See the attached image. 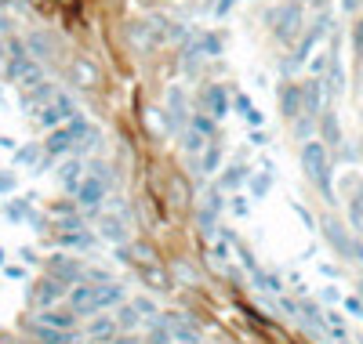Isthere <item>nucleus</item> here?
Returning a JSON list of instances; mask_svg holds the SVG:
<instances>
[{
  "label": "nucleus",
  "mask_w": 363,
  "mask_h": 344,
  "mask_svg": "<svg viewBox=\"0 0 363 344\" xmlns=\"http://www.w3.org/2000/svg\"><path fill=\"white\" fill-rule=\"evenodd\" d=\"M301 171H306V178L323 193L327 203H335V185H330V156H327V145L323 142H306V145H301Z\"/></svg>",
  "instance_id": "nucleus-1"
},
{
  "label": "nucleus",
  "mask_w": 363,
  "mask_h": 344,
  "mask_svg": "<svg viewBox=\"0 0 363 344\" xmlns=\"http://www.w3.org/2000/svg\"><path fill=\"white\" fill-rule=\"evenodd\" d=\"M84 134H87V120H84V116L62 123V127H55V131L48 134V142H44V156H48V160H55V156H62V152L77 149V142H80Z\"/></svg>",
  "instance_id": "nucleus-2"
},
{
  "label": "nucleus",
  "mask_w": 363,
  "mask_h": 344,
  "mask_svg": "<svg viewBox=\"0 0 363 344\" xmlns=\"http://www.w3.org/2000/svg\"><path fill=\"white\" fill-rule=\"evenodd\" d=\"M222 210H225L222 189H211V193H203V196L196 200V225H200V232H203V236H211V232L218 229Z\"/></svg>",
  "instance_id": "nucleus-3"
},
{
  "label": "nucleus",
  "mask_w": 363,
  "mask_h": 344,
  "mask_svg": "<svg viewBox=\"0 0 363 344\" xmlns=\"http://www.w3.org/2000/svg\"><path fill=\"white\" fill-rule=\"evenodd\" d=\"M301 29H306V8H301L298 0H291V4L280 8V15H277V37L284 44H294L301 37Z\"/></svg>",
  "instance_id": "nucleus-4"
},
{
  "label": "nucleus",
  "mask_w": 363,
  "mask_h": 344,
  "mask_svg": "<svg viewBox=\"0 0 363 344\" xmlns=\"http://www.w3.org/2000/svg\"><path fill=\"white\" fill-rule=\"evenodd\" d=\"M160 323L174 333L178 344H200V326H196V319L186 316V311H164Z\"/></svg>",
  "instance_id": "nucleus-5"
},
{
  "label": "nucleus",
  "mask_w": 363,
  "mask_h": 344,
  "mask_svg": "<svg viewBox=\"0 0 363 344\" xmlns=\"http://www.w3.org/2000/svg\"><path fill=\"white\" fill-rule=\"evenodd\" d=\"M69 120H77V105H73V98H66V95H58L55 102H48V105L40 109V123H44L48 131L62 127V123H69Z\"/></svg>",
  "instance_id": "nucleus-6"
},
{
  "label": "nucleus",
  "mask_w": 363,
  "mask_h": 344,
  "mask_svg": "<svg viewBox=\"0 0 363 344\" xmlns=\"http://www.w3.org/2000/svg\"><path fill=\"white\" fill-rule=\"evenodd\" d=\"M69 76H73V84H77V87H84V91L102 87V69H99L87 55H77V58L69 62Z\"/></svg>",
  "instance_id": "nucleus-7"
},
{
  "label": "nucleus",
  "mask_w": 363,
  "mask_h": 344,
  "mask_svg": "<svg viewBox=\"0 0 363 344\" xmlns=\"http://www.w3.org/2000/svg\"><path fill=\"white\" fill-rule=\"evenodd\" d=\"M77 200V207H84V210H99L102 207V200H106V181L102 178H95V174H87L80 185H77V193H73Z\"/></svg>",
  "instance_id": "nucleus-8"
},
{
  "label": "nucleus",
  "mask_w": 363,
  "mask_h": 344,
  "mask_svg": "<svg viewBox=\"0 0 363 344\" xmlns=\"http://www.w3.org/2000/svg\"><path fill=\"white\" fill-rule=\"evenodd\" d=\"M62 297H69V290H66V283L62 279H55V275H44L40 283L33 287V304L44 311V308H55Z\"/></svg>",
  "instance_id": "nucleus-9"
},
{
  "label": "nucleus",
  "mask_w": 363,
  "mask_h": 344,
  "mask_svg": "<svg viewBox=\"0 0 363 344\" xmlns=\"http://www.w3.org/2000/svg\"><path fill=\"white\" fill-rule=\"evenodd\" d=\"M48 275H55V279H62L66 287H73V283H84V265H80V258L55 254L48 261Z\"/></svg>",
  "instance_id": "nucleus-10"
},
{
  "label": "nucleus",
  "mask_w": 363,
  "mask_h": 344,
  "mask_svg": "<svg viewBox=\"0 0 363 344\" xmlns=\"http://www.w3.org/2000/svg\"><path fill=\"white\" fill-rule=\"evenodd\" d=\"M323 236H327V243L338 250V258H356V239L342 229V222H335V217H323Z\"/></svg>",
  "instance_id": "nucleus-11"
},
{
  "label": "nucleus",
  "mask_w": 363,
  "mask_h": 344,
  "mask_svg": "<svg viewBox=\"0 0 363 344\" xmlns=\"http://www.w3.org/2000/svg\"><path fill=\"white\" fill-rule=\"evenodd\" d=\"M128 40L138 47V51H153L164 37H160V29H157V22L149 18V22H131L128 25Z\"/></svg>",
  "instance_id": "nucleus-12"
},
{
  "label": "nucleus",
  "mask_w": 363,
  "mask_h": 344,
  "mask_svg": "<svg viewBox=\"0 0 363 344\" xmlns=\"http://www.w3.org/2000/svg\"><path fill=\"white\" fill-rule=\"evenodd\" d=\"M323 80H306L301 84V116H309V120H320L323 113Z\"/></svg>",
  "instance_id": "nucleus-13"
},
{
  "label": "nucleus",
  "mask_w": 363,
  "mask_h": 344,
  "mask_svg": "<svg viewBox=\"0 0 363 344\" xmlns=\"http://www.w3.org/2000/svg\"><path fill=\"white\" fill-rule=\"evenodd\" d=\"M345 207H349V222H352V229L363 236V178H349L345 181Z\"/></svg>",
  "instance_id": "nucleus-14"
},
{
  "label": "nucleus",
  "mask_w": 363,
  "mask_h": 344,
  "mask_svg": "<svg viewBox=\"0 0 363 344\" xmlns=\"http://www.w3.org/2000/svg\"><path fill=\"white\" fill-rule=\"evenodd\" d=\"M138 279H142V283L153 290V294H171V290H174L171 272L160 268V265H138Z\"/></svg>",
  "instance_id": "nucleus-15"
},
{
  "label": "nucleus",
  "mask_w": 363,
  "mask_h": 344,
  "mask_svg": "<svg viewBox=\"0 0 363 344\" xmlns=\"http://www.w3.org/2000/svg\"><path fill=\"white\" fill-rule=\"evenodd\" d=\"M69 311L73 316H99L95 283H77V290H69Z\"/></svg>",
  "instance_id": "nucleus-16"
},
{
  "label": "nucleus",
  "mask_w": 363,
  "mask_h": 344,
  "mask_svg": "<svg viewBox=\"0 0 363 344\" xmlns=\"http://www.w3.org/2000/svg\"><path fill=\"white\" fill-rule=\"evenodd\" d=\"M29 333H33L37 344H84V333H77V330H51L44 323H33Z\"/></svg>",
  "instance_id": "nucleus-17"
},
{
  "label": "nucleus",
  "mask_w": 363,
  "mask_h": 344,
  "mask_svg": "<svg viewBox=\"0 0 363 344\" xmlns=\"http://www.w3.org/2000/svg\"><path fill=\"white\" fill-rule=\"evenodd\" d=\"M164 120H167V131H182V127H186L189 113H186V95H182V87L167 91V113H164Z\"/></svg>",
  "instance_id": "nucleus-18"
},
{
  "label": "nucleus",
  "mask_w": 363,
  "mask_h": 344,
  "mask_svg": "<svg viewBox=\"0 0 363 344\" xmlns=\"http://www.w3.org/2000/svg\"><path fill=\"white\" fill-rule=\"evenodd\" d=\"M327 25H330V22H327V18H320V22L313 25V33H306V37H301V44H298L294 58H291V62H284V69H287V73H291L294 66H301V62L309 58V51H313V47H316V44L323 40V33H327Z\"/></svg>",
  "instance_id": "nucleus-19"
},
{
  "label": "nucleus",
  "mask_w": 363,
  "mask_h": 344,
  "mask_svg": "<svg viewBox=\"0 0 363 344\" xmlns=\"http://www.w3.org/2000/svg\"><path fill=\"white\" fill-rule=\"evenodd\" d=\"M99 236L113 246H124L128 243V229H124V217H116V214H102V222H99Z\"/></svg>",
  "instance_id": "nucleus-20"
},
{
  "label": "nucleus",
  "mask_w": 363,
  "mask_h": 344,
  "mask_svg": "<svg viewBox=\"0 0 363 344\" xmlns=\"http://www.w3.org/2000/svg\"><path fill=\"white\" fill-rule=\"evenodd\" d=\"M26 51H29V55H33L37 62H51L58 47H55V40H51L48 33H40V29H33V33H29V37H26Z\"/></svg>",
  "instance_id": "nucleus-21"
},
{
  "label": "nucleus",
  "mask_w": 363,
  "mask_h": 344,
  "mask_svg": "<svg viewBox=\"0 0 363 344\" xmlns=\"http://www.w3.org/2000/svg\"><path fill=\"white\" fill-rule=\"evenodd\" d=\"M280 113L287 120H298L301 116V84H284L280 87Z\"/></svg>",
  "instance_id": "nucleus-22"
},
{
  "label": "nucleus",
  "mask_w": 363,
  "mask_h": 344,
  "mask_svg": "<svg viewBox=\"0 0 363 344\" xmlns=\"http://www.w3.org/2000/svg\"><path fill=\"white\" fill-rule=\"evenodd\" d=\"M320 134H323V145H327V149H338V145H342V127H338V116L330 113V109H323V113H320Z\"/></svg>",
  "instance_id": "nucleus-23"
},
{
  "label": "nucleus",
  "mask_w": 363,
  "mask_h": 344,
  "mask_svg": "<svg viewBox=\"0 0 363 344\" xmlns=\"http://www.w3.org/2000/svg\"><path fill=\"white\" fill-rule=\"evenodd\" d=\"M203 102H207V116L211 120H222L225 113H229V95H225V87H207V95H203Z\"/></svg>",
  "instance_id": "nucleus-24"
},
{
  "label": "nucleus",
  "mask_w": 363,
  "mask_h": 344,
  "mask_svg": "<svg viewBox=\"0 0 363 344\" xmlns=\"http://www.w3.org/2000/svg\"><path fill=\"white\" fill-rule=\"evenodd\" d=\"M37 323H44L51 330H77V316H73V311H58V308H44L37 316Z\"/></svg>",
  "instance_id": "nucleus-25"
},
{
  "label": "nucleus",
  "mask_w": 363,
  "mask_h": 344,
  "mask_svg": "<svg viewBox=\"0 0 363 344\" xmlns=\"http://www.w3.org/2000/svg\"><path fill=\"white\" fill-rule=\"evenodd\" d=\"M84 178H87V174H84V164H80V160H66L62 167H58V181H62L66 193H77V185H80Z\"/></svg>",
  "instance_id": "nucleus-26"
},
{
  "label": "nucleus",
  "mask_w": 363,
  "mask_h": 344,
  "mask_svg": "<svg viewBox=\"0 0 363 344\" xmlns=\"http://www.w3.org/2000/svg\"><path fill=\"white\" fill-rule=\"evenodd\" d=\"M120 301H124V287H116V283H95V304H99V311H106V308H113Z\"/></svg>",
  "instance_id": "nucleus-27"
},
{
  "label": "nucleus",
  "mask_w": 363,
  "mask_h": 344,
  "mask_svg": "<svg viewBox=\"0 0 363 344\" xmlns=\"http://www.w3.org/2000/svg\"><path fill=\"white\" fill-rule=\"evenodd\" d=\"M222 167V145L218 142H207V149L200 152V160H196V171L200 174H215Z\"/></svg>",
  "instance_id": "nucleus-28"
},
{
  "label": "nucleus",
  "mask_w": 363,
  "mask_h": 344,
  "mask_svg": "<svg viewBox=\"0 0 363 344\" xmlns=\"http://www.w3.org/2000/svg\"><path fill=\"white\" fill-rule=\"evenodd\" d=\"M116 330H120V326H116L113 316H95V319L87 323V337H95V340H113Z\"/></svg>",
  "instance_id": "nucleus-29"
},
{
  "label": "nucleus",
  "mask_w": 363,
  "mask_h": 344,
  "mask_svg": "<svg viewBox=\"0 0 363 344\" xmlns=\"http://www.w3.org/2000/svg\"><path fill=\"white\" fill-rule=\"evenodd\" d=\"M167 189H171V203H174V207H189L193 189H189V181L182 178V174H171V178H167Z\"/></svg>",
  "instance_id": "nucleus-30"
},
{
  "label": "nucleus",
  "mask_w": 363,
  "mask_h": 344,
  "mask_svg": "<svg viewBox=\"0 0 363 344\" xmlns=\"http://www.w3.org/2000/svg\"><path fill=\"white\" fill-rule=\"evenodd\" d=\"M342 87H345V73H342V62H338V55H330V66H327V80H323V91H327V95H342Z\"/></svg>",
  "instance_id": "nucleus-31"
},
{
  "label": "nucleus",
  "mask_w": 363,
  "mask_h": 344,
  "mask_svg": "<svg viewBox=\"0 0 363 344\" xmlns=\"http://www.w3.org/2000/svg\"><path fill=\"white\" fill-rule=\"evenodd\" d=\"M55 243L58 246H69V250H91V243H95V239H91L87 229H80V232H58Z\"/></svg>",
  "instance_id": "nucleus-32"
},
{
  "label": "nucleus",
  "mask_w": 363,
  "mask_h": 344,
  "mask_svg": "<svg viewBox=\"0 0 363 344\" xmlns=\"http://www.w3.org/2000/svg\"><path fill=\"white\" fill-rule=\"evenodd\" d=\"M251 279H255V287L258 290H265V294H284V283H280V275H272V272H265L262 265L251 272Z\"/></svg>",
  "instance_id": "nucleus-33"
},
{
  "label": "nucleus",
  "mask_w": 363,
  "mask_h": 344,
  "mask_svg": "<svg viewBox=\"0 0 363 344\" xmlns=\"http://www.w3.org/2000/svg\"><path fill=\"white\" fill-rule=\"evenodd\" d=\"M222 51V44H218V37H211V33H200L193 44H189V51L186 55H203V58H215Z\"/></svg>",
  "instance_id": "nucleus-34"
},
{
  "label": "nucleus",
  "mask_w": 363,
  "mask_h": 344,
  "mask_svg": "<svg viewBox=\"0 0 363 344\" xmlns=\"http://www.w3.org/2000/svg\"><path fill=\"white\" fill-rule=\"evenodd\" d=\"M247 181V167L244 164H236V167H229L225 174H222V193L229 189V193H236L240 189V185H244Z\"/></svg>",
  "instance_id": "nucleus-35"
},
{
  "label": "nucleus",
  "mask_w": 363,
  "mask_h": 344,
  "mask_svg": "<svg viewBox=\"0 0 363 344\" xmlns=\"http://www.w3.org/2000/svg\"><path fill=\"white\" fill-rule=\"evenodd\" d=\"M272 189V171H258L251 174V200H265Z\"/></svg>",
  "instance_id": "nucleus-36"
},
{
  "label": "nucleus",
  "mask_w": 363,
  "mask_h": 344,
  "mask_svg": "<svg viewBox=\"0 0 363 344\" xmlns=\"http://www.w3.org/2000/svg\"><path fill=\"white\" fill-rule=\"evenodd\" d=\"M116 326L120 330H135L138 326V311H135V304H120V311H116Z\"/></svg>",
  "instance_id": "nucleus-37"
},
{
  "label": "nucleus",
  "mask_w": 363,
  "mask_h": 344,
  "mask_svg": "<svg viewBox=\"0 0 363 344\" xmlns=\"http://www.w3.org/2000/svg\"><path fill=\"white\" fill-rule=\"evenodd\" d=\"M255 323H258V330H262V333H265V337H269L272 344H291V337H287V333H284L280 326H272V323H262V319H255Z\"/></svg>",
  "instance_id": "nucleus-38"
},
{
  "label": "nucleus",
  "mask_w": 363,
  "mask_h": 344,
  "mask_svg": "<svg viewBox=\"0 0 363 344\" xmlns=\"http://www.w3.org/2000/svg\"><path fill=\"white\" fill-rule=\"evenodd\" d=\"M236 109H240V113H244V120L251 123V127H258V123H262V113H258V109H255V105H251V102H247L244 95H240V98H236Z\"/></svg>",
  "instance_id": "nucleus-39"
},
{
  "label": "nucleus",
  "mask_w": 363,
  "mask_h": 344,
  "mask_svg": "<svg viewBox=\"0 0 363 344\" xmlns=\"http://www.w3.org/2000/svg\"><path fill=\"white\" fill-rule=\"evenodd\" d=\"M203 149H207V138H203V134H196V131H189V134H186V152L200 160V152H203Z\"/></svg>",
  "instance_id": "nucleus-40"
},
{
  "label": "nucleus",
  "mask_w": 363,
  "mask_h": 344,
  "mask_svg": "<svg viewBox=\"0 0 363 344\" xmlns=\"http://www.w3.org/2000/svg\"><path fill=\"white\" fill-rule=\"evenodd\" d=\"M99 138H102V134H99L95 127H87V134L77 142V152H91V149H99Z\"/></svg>",
  "instance_id": "nucleus-41"
},
{
  "label": "nucleus",
  "mask_w": 363,
  "mask_h": 344,
  "mask_svg": "<svg viewBox=\"0 0 363 344\" xmlns=\"http://www.w3.org/2000/svg\"><path fill=\"white\" fill-rule=\"evenodd\" d=\"M193 131L207 138L211 131H215V120H211V116H200V113H196V116H193Z\"/></svg>",
  "instance_id": "nucleus-42"
},
{
  "label": "nucleus",
  "mask_w": 363,
  "mask_h": 344,
  "mask_svg": "<svg viewBox=\"0 0 363 344\" xmlns=\"http://www.w3.org/2000/svg\"><path fill=\"white\" fill-rule=\"evenodd\" d=\"M131 304H135V311H142V316H149V319H157V308H153V301H149V297H135Z\"/></svg>",
  "instance_id": "nucleus-43"
},
{
  "label": "nucleus",
  "mask_w": 363,
  "mask_h": 344,
  "mask_svg": "<svg viewBox=\"0 0 363 344\" xmlns=\"http://www.w3.org/2000/svg\"><path fill=\"white\" fill-rule=\"evenodd\" d=\"M15 174H8V171H0V196H8V193H15Z\"/></svg>",
  "instance_id": "nucleus-44"
},
{
  "label": "nucleus",
  "mask_w": 363,
  "mask_h": 344,
  "mask_svg": "<svg viewBox=\"0 0 363 344\" xmlns=\"http://www.w3.org/2000/svg\"><path fill=\"white\" fill-rule=\"evenodd\" d=\"M342 304H345V311H349V316H356V319H363V301H356V297H345Z\"/></svg>",
  "instance_id": "nucleus-45"
},
{
  "label": "nucleus",
  "mask_w": 363,
  "mask_h": 344,
  "mask_svg": "<svg viewBox=\"0 0 363 344\" xmlns=\"http://www.w3.org/2000/svg\"><path fill=\"white\" fill-rule=\"evenodd\" d=\"M352 44H356V51L363 55V18H359V22L352 25Z\"/></svg>",
  "instance_id": "nucleus-46"
},
{
  "label": "nucleus",
  "mask_w": 363,
  "mask_h": 344,
  "mask_svg": "<svg viewBox=\"0 0 363 344\" xmlns=\"http://www.w3.org/2000/svg\"><path fill=\"white\" fill-rule=\"evenodd\" d=\"M247 210H251V207H247V200H244V196H233V214H236V217H244Z\"/></svg>",
  "instance_id": "nucleus-47"
},
{
  "label": "nucleus",
  "mask_w": 363,
  "mask_h": 344,
  "mask_svg": "<svg viewBox=\"0 0 363 344\" xmlns=\"http://www.w3.org/2000/svg\"><path fill=\"white\" fill-rule=\"evenodd\" d=\"M233 4H236V0H218V4H215V18H225L233 11Z\"/></svg>",
  "instance_id": "nucleus-48"
},
{
  "label": "nucleus",
  "mask_w": 363,
  "mask_h": 344,
  "mask_svg": "<svg viewBox=\"0 0 363 344\" xmlns=\"http://www.w3.org/2000/svg\"><path fill=\"white\" fill-rule=\"evenodd\" d=\"M113 344H142V340H138V337H128V333H124V337H116Z\"/></svg>",
  "instance_id": "nucleus-49"
},
{
  "label": "nucleus",
  "mask_w": 363,
  "mask_h": 344,
  "mask_svg": "<svg viewBox=\"0 0 363 344\" xmlns=\"http://www.w3.org/2000/svg\"><path fill=\"white\" fill-rule=\"evenodd\" d=\"M356 261H363V236L356 239Z\"/></svg>",
  "instance_id": "nucleus-50"
},
{
  "label": "nucleus",
  "mask_w": 363,
  "mask_h": 344,
  "mask_svg": "<svg viewBox=\"0 0 363 344\" xmlns=\"http://www.w3.org/2000/svg\"><path fill=\"white\" fill-rule=\"evenodd\" d=\"M171 8H189V0H167Z\"/></svg>",
  "instance_id": "nucleus-51"
},
{
  "label": "nucleus",
  "mask_w": 363,
  "mask_h": 344,
  "mask_svg": "<svg viewBox=\"0 0 363 344\" xmlns=\"http://www.w3.org/2000/svg\"><path fill=\"white\" fill-rule=\"evenodd\" d=\"M356 4H359V0H342V8H345V11H352Z\"/></svg>",
  "instance_id": "nucleus-52"
},
{
  "label": "nucleus",
  "mask_w": 363,
  "mask_h": 344,
  "mask_svg": "<svg viewBox=\"0 0 363 344\" xmlns=\"http://www.w3.org/2000/svg\"><path fill=\"white\" fill-rule=\"evenodd\" d=\"M298 4H306V0H298ZM313 4H323V0H313Z\"/></svg>",
  "instance_id": "nucleus-53"
},
{
  "label": "nucleus",
  "mask_w": 363,
  "mask_h": 344,
  "mask_svg": "<svg viewBox=\"0 0 363 344\" xmlns=\"http://www.w3.org/2000/svg\"><path fill=\"white\" fill-rule=\"evenodd\" d=\"M138 4H145V8H149V4H153V0H138Z\"/></svg>",
  "instance_id": "nucleus-54"
},
{
  "label": "nucleus",
  "mask_w": 363,
  "mask_h": 344,
  "mask_svg": "<svg viewBox=\"0 0 363 344\" xmlns=\"http://www.w3.org/2000/svg\"><path fill=\"white\" fill-rule=\"evenodd\" d=\"M0 265H4V250H0Z\"/></svg>",
  "instance_id": "nucleus-55"
},
{
  "label": "nucleus",
  "mask_w": 363,
  "mask_h": 344,
  "mask_svg": "<svg viewBox=\"0 0 363 344\" xmlns=\"http://www.w3.org/2000/svg\"><path fill=\"white\" fill-rule=\"evenodd\" d=\"M0 58H4V44H0Z\"/></svg>",
  "instance_id": "nucleus-56"
},
{
  "label": "nucleus",
  "mask_w": 363,
  "mask_h": 344,
  "mask_svg": "<svg viewBox=\"0 0 363 344\" xmlns=\"http://www.w3.org/2000/svg\"><path fill=\"white\" fill-rule=\"evenodd\" d=\"M33 4H44V0H33Z\"/></svg>",
  "instance_id": "nucleus-57"
},
{
  "label": "nucleus",
  "mask_w": 363,
  "mask_h": 344,
  "mask_svg": "<svg viewBox=\"0 0 363 344\" xmlns=\"http://www.w3.org/2000/svg\"><path fill=\"white\" fill-rule=\"evenodd\" d=\"M62 4H73V0H62Z\"/></svg>",
  "instance_id": "nucleus-58"
}]
</instances>
